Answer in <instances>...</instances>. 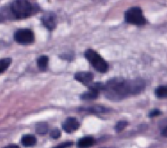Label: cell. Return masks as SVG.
<instances>
[{
	"instance_id": "6da1fadb",
	"label": "cell",
	"mask_w": 167,
	"mask_h": 148,
	"mask_svg": "<svg viewBox=\"0 0 167 148\" xmlns=\"http://www.w3.org/2000/svg\"><path fill=\"white\" fill-rule=\"evenodd\" d=\"M145 87V82L140 78L125 80L122 78H114L105 84L104 91L106 98L118 101L129 96L141 93Z\"/></svg>"
},
{
	"instance_id": "7a4b0ae2",
	"label": "cell",
	"mask_w": 167,
	"mask_h": 148,
	"mask_svg": "<svg viewBox=\"0 0 167 148\" xmlns=\"http://www.w3.org/2000/svg\"><path fill=\"white\" fill-rule=\"evenodd\" d=\"M38 5L31 3L29 0H14L11 3L10 10L16 19H24L39 10Z\"/></svg>"
},
{
	"instance_id": "3957f363",
	"label": "cell",
	"mask_w": 167,
	"mask_h": 148,
	"mask_svg": "<svg viewBox=\"0 0 167 148\" xmlns=\"http://www.w3.org/2000/svg\"><path fill=\"white\" fill-rule=\"evenodd\" d=\"M85 57L97 71L105 73L108 71V64L95 50L93 49H88L86 50Z\"/></svg>"
},
{
	"instance_id": "277c9868",
	"label": "cell",
	"mask_w": 167,
	"mask_h": 148,
	"mask_svg": "<svg viewBox=\"0 0 167 148\" xmlns=\"http://www.w3.org/2000/svg\"><path fill=\"white\" fill-rule=\"evenodd\" d=\"M125 20L127 24L136 26H144L147 23L143 11L139 7H132L127 10L125 13Z\"/></svg>"
},
{
	"instance_id": "5b68a950",
	"label": "cell",
	"mask_w": 167,
	"mask_h": 148,
	"mask_svg": "<svg viewBox=\"0 0 167 148\" xmlns=\"http://www.w3.org/2000/svg\"><path fill=\"white\" fill-rule=\"evenodd\" d=\"M14 39L16 43L20 44H30L35 41V35L31 30L22 28L15 32Z\"/></svg>"
},
{
	"instance_id": "8992f818",
	"label": "cell",
	"mask_w": 167,
	"mask_h": 148,
	"mask_svg": "<svg viewBox=\"0 0 167 148\" xmlns=\"http://www.w3.org/2000/svg\"><path fill=\"white\" fill-rule=\"evenodd\" d=\"M41 22L47 29L53 31L57 26V16L54 12H47L41 17Z\"/></svg>"
},
{
	"instance_id": "52a82bcc",
	"label": "cell",
	"mask_w": 167,
	"mask_h": 148,
	"mask_svg": "<svg viewBox=\"0 0 167 148\" xmlns=\"http://www.w3.org/2000/svg\"><path fill=\"white\" fill-rule=\"evenodd\" d=\"M62 127L66 133L70 134L79 129L80 123L75 117H70L67 118L63 123Z\"/></svg>"
},
{
	"instance_id": "ba28073f",
	"label": "cell",
	"mask_w": 167,
	"mask_h": 148,
	"mask_svg": "<svg viewBox=\"0 0 167 148\" xmlns=\"http://www.w3.org/2000/svg\"><path fill=\"white\" fill-rule=\"evenodd\" d=\"M74 78L78 82L88 86L91 83H93L92 81L94 79V75L90 72H78L75 74Z\"/></svg>"
},
{
	"instance_id": "9c48e42d",
	"label": "cell",
	"mask_w": 167,
	"mask_h": 148,
	"mask_svg": "<svg viewBox=\"0 0 167 148\" xmlns=\"http://www.w3.org/2000/svg\"><path fill=\"white\" fill-rule=\"evenodd\" d=\"M95 142V139L91 136H84L78 140L77 145L78 148H88L94 145Z\"/></svg>"
},
{
	"instance_id": "30bf717a",
	"label": "cell",
	"mask_w": 167,
	"mask_h": 148,
	"mask_svg": "<svg viewBox=\"0 0 167 148\" xmlns=\"http://www.w3.org/2000/svg\"><path fill=\"white\" fill-rule=\"evenodd\" d=\"M78 111L80 112H91V113H105L108 112L111 110V109H108L105 106H90V107H82L78 109Z\"/></svg>"
},
{
	"instance_id": "8fae6325",
	"label": "cell",
	"mask_w": 167,
	"mask_h": 148,
	"mask_svg": "<svg viewBox=\"0 0 167 148\" xmlns=\"http://www.w3.org/2000/svg\"><path fill=\"white\" fill-rule=\"evenodd\" d=\"M100 91L95 89H89L87 92L80 95V99L83 101H91L96 99L99 97Z\"/></svg>"
},
{
	"instance_id": "7c38bea8",
	"label": "cell",
	"mask_w": 167,
	"mask_h": 148,
	"mask_svg": "<svg viewBox=\"0 0 167 148\" xmlns=\"http://www.w3.org/2000/svg\"><path fill=\"white\" fill-rule=\"evenodd\" d=\"M22 144L24 147H32L36 144L37 140L35 136L32 134H25L22 137Z\"/></svg>"
},
{
	"instance_id": "4fadbf2b",
	"label": "cell",
	"mask_w": 167,
	"mask_h": 148,
	"mask_svg": "<svg viewBox=\"0 0 167 148\" xmlns=\"http://www.w3.org/2000/svg\"><path fill=\"white\" fill-rule=\"evenodd\" d=\"M48 61L49 59L47 56L43 55L39 56L37 60V64L39 69L42 71H44L47 70L48 64Z\"/></svg>"
},
{
	"instance_id": "5bb4252c",
	"label": "cell",
	"mask_w": 167,
	"mask_h": 148,
	"mask_svg": "<svg viewBox=\"0 0 167 148\" xmlns=\"http://www.w3.org/2000/svg\"><path fill=\"white\" fill-rule=\"evenodd\" d=\"M48 130V125L45 122H40L36 125L35 131L39 134H47Z\"/></svg>"
},
{
	"instance_id": "9a60e30c",
	"label": "cell",
	"mask_w": 167,
	"mask_h": 148,
	"mask_svg": "<svg viewBox=\"0 0 167 148\" xmlns=\"http://www.w3.org/2000/svg\"><path fill=\"white\" fill-rule=\"evenodd\" d=\"M155 95L158 98H167V86H160L155 90Z\"/></svg>"
},
{
	"instance_id": "2e32d148",
	"label": "cell",
	"mask_w": 167,
	"mask_h": 148,
	"mask_svg": "<svg viewBox=\"0 0 167 148\" xmlns=\"http://www.w3.org/2000/svg\"><path fill=\"white\" fill-rule=\"evenodd\" d=\"M12 60L9 58L2 59L0 61V72L3 73L6 71L11 64Z\"/></svg>"
},
{
	"instance_id": "e0dca14e",
	"label": "cell",
	"mask_w": 167,
	"mask_h": 148,
	"mask_svg": "<svg viewBox=\"0 0 167 148\" xmlns=\"http://www.w3.org/2000/svg\"><path fill=\"white\" fill-rule=\"evenodd\" d=\"M128 125V123L127 121H118L116 126H115V130H116V131L117 133H119V132H122V130L123 129H125V128Z\"/></svg>"
},
{
	"instance_id": "ac0fdd59",
	"label": "cell",
	"mask_w": 167,
	"mask_h": 148,
	"mask_svg": "<svg viewBox=\"0 0 167 148\" xmlns=\"http://www.w3.org/2000/svg\"><path fill=\"white\" fill-rule=\"evenodd\" d=\"M50 137L53 139H57L59 138L61 136V132L59 129H55L54 130H52L50 133Z\"/></svg>"
},
{
	"instance_id": "d6986e66",
	"label": "cell",
	"mask_w": 167,
	"mask_h": 148,
	"mask_svg": "<svg viewBox=\"0 0 167 148\" xmlns=\"http://www.w3.org/2000/svg\"><path fill=\"white\" fill-rule=\"evenodd\" d=\"M161 113H162V112H161V110H159V109H153L152 110V111H150L149 112V117H157L159 116H160Z\"/></svg>"
},
{
	"instance_id": "ffe728a7",
	"label": "cell",
	"mask_w": 167,
	"mask_h": 148,
	"mask_svg": "<svg viewBox=\"0 0 167 148\" xmlns=\"http://www.w3.org/2000/svg\"><path fill=\"white\" fill-rule=\"evenodd\" d=\"M73 144V142H63V143H61V144L56 146L53 148H67L71 147Z\"/></svg>"
},
{
	"instance_id": "44dd1931",
	"label": "cell",
	"mask_w": 167,
	"mask_h": 148,
	"mask_svg": "<svg viewBox=\"0 0 167 148\" xmlns=\"http://www.w3.org/2000/svg\"><path fill=\"white\" fill-rule=\"evenodd\" d=\"M161 134L163 136H165V137H167V125L166 126L162 128L161 131Z\"/></svg>"
},
{
	"instance_id": "7402d4cb",
	"label": "cell",
	"mask_w": 167,
	"mask_h": 148,
	"mask_svg": "<svg viewBox=\"0 0 167 148\" xmlns=\"http://www.w3.org/2000/svg\"><path fill=\"white\" fill-rule=\"evenodd\" d=\"M3 148H20V147L16 145H9V146H7Z\"/></svg>"
},
{
	"instance_id": "603a6c76",
	"label": "cell",
	"mask_w": 167,
	"mask_h": 148,
	"mask_svg": "<svg viewBox=\"0 0 167 148\" xmlns=\"http://www.w3.org/2000/svg\"><path fill=\"white\" fill-rule=\"evenodd\" d=\"M94 1H95V2H97L104 3V2H106L108 1V0H94Z\"/></svg>"
}]
</instances>
